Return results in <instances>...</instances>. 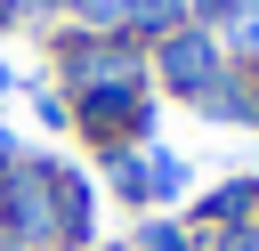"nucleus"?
Instances as JSON below:
<instances>
[{
  "label": "nucleus",
  "instance_id": "nucleus-1",
  "mask_svg": "<svg viewBox=\"0 0 259 251\" xmlns=\"http://www.w3.org/2000/svg\"><path fill=\"white\" fill-rule=\"evenodd\" d=\"M0 227H8V243H32V251L65 243V227H57V162L0 170Z\"/></svg>",
  "mask_w": 259,
  "mask_h": 251
},
{
  "label": "nucleus",
  "instance_id": "nucleus-2",
  "mask_svg": "<svg viewBox=\"0 0 259 251\" xmlns=\"http://www.w3.org/2000/svg\"><path fill=\"white\" fill-rule=\"evenodd\" d=\"M154 65H162V89H178V97H194V105L227 81V49H219L210 24H178V32H162Z\"/></svg>",
  "mask_w": 259,
  "mask_h": 251
},
{
  "label": "nucleus",
  "instance_id": "nucleus-3",
  "mask_svg": "<svg viewBox=\"0 0 259 251\" xmlns=\"http://www.w3.org/2000/svg\"><path fill=\"white\" fill-rule=\"evenodd\" d=\"M178 186H186V162L178 154H146V202H170Z\"/></svg>",
  "mask_w": 259,
  "mask_h": 251
},
{
  "label": "nucleus",
  "instance_id": "nucleus-4",
  "mask_svg": "<svg viewBox=\"0 0 259 251\" xmlns=\"http://www.w3.org/2000/svg\"><path fill=\"white\" fill-rule=\"evenodd\" d=\"M219 49H235V57H259V0H243L235 16H227V40Z\"/></svg>",
  "mask_w": 259,
  "mask_h": 251
},
{
  "label": "nucleus",
  "instance_id": "nucleus-5",
  "mask_svg": "<svg viewBox=\"0 0 259 251\" xmlns=\"http://www.w3.org/2000/svg\"><path fill=\"white\" fill-rule=\"evenodd\" d=\"M73 8H81V24H89V32H105V40H113V32H130V0H73Z\"/></svg>",
  "mask_w": 259,
  "mask_h": 251
},
{
  "label": "nucleus",
  "instance_id": "nucleus-6",
  "mask_svg": "<svg viewBox=\"0 0 259 251\" xmlns=\"http://www.w3.org/2000/svg\"><path fill=\"white\" fill-rule=\"evenodd\" d=\"M138 251H194V243H186V227H170V219H146V227H138Z\"/></svg>",
  "mask_w": 259,
  "mask_h": 251
}]
</instances>
